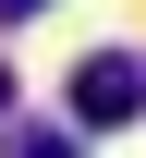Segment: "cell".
Masks as SVG:
<instances>
[{
    "label": "cell",
    "mask_w": 146,
    "mask_h": 158,
    "mask_svg": "<svg viewBox=\"0 0 146 158\" xmlns=\"http://www.w3.org/2000/svg\"><path fill=\"white\" fill-rule=\"evenodd\" d=\"M0 98H12V73H0Z\"/></svg>",
    "instance_id": "277c9868"
},
{
    "label": "cell",
    "mask_w": 146,
    "mask_h": 158,
    "mask_svg": "<svg viewBox=\"0 0 146 158\" xmlns=\"http://www.w3.org/2000/svg\"><path fill=\"white\" fill-rule=\"evenodd\" d=\"M24 12H49V0H0V24H24Z\"/></svg>",
    "instance_id": "3957f363"
},
{
    "label": "cell",
    "mask_w": 146,
    "mask_h": 158,
    "mask_svg": "<svg viewBox=\"0 0 146 158\" xmlns=\"http://www.w3.org/2000/svg\"><path fill=\"white\" fill-rule=\"evenodd\" d=\"M0 158H85V146L61 134V122H24V134H12V146H0Z\"/></svg>",
    "instance_id": "7a4b0ae2"
},
{
    "label": "cell",
    "mask_w": 146,
    "mask_h": 158,
    "mask_svg": "<svg viewBox=\"0 0 146 158\" xmlns=\"http://www.w3.org/2000/svg\"><path fill=\"white\" fill-rule=\"evenodd\" d=\"M134 110H146V73H134L122 49H98V61H73V122H85V134H122Z\"/></svg>",
    "instance_id": "6da1fadb"
}]
</instances>
